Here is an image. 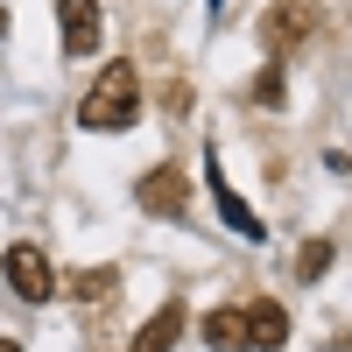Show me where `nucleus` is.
<instances>
[{"instance_id":"f257e3e1","label":"nucleus","mask_w":352,"mask_h":352,"mask_svg":"<svg viewBox=\"0 0 352 352\" xmlns=\"http://www.w3.org/2000/svg\"><path fill=\"white\" fill-rule=\"evenodd\" d=\"M78 120H85V134H120V127L141 120V78H134L127 56H113V64H106V78L85 92Z\"/></svg>"},{"instance_id":"f03ea898","label":"nucleus","mask_w":352,"mask_h":352,"mask_svg":"<svg viewBox=\"0 0 352 352\" xmlns=\"http://www.w3.org/2000/svg\"><path fill=\"white\" fill-rule=\"evenodd\" d=\"M8 282H14V296L21 303H50L56 296V275H50V261H43V247H8Z\"/></svg>"},{"instance_id":"7ed1b4c3","label":"nucleus","mask_w":352,"mask_h":352,"mask_svg":"<svg viewBox=\"0 0 352 352\" xmlns=\"http://www.w3.org/2000/svg\"><path fill=\"white\" fill-rule=\"evenodd\" d=\"M317 28V0H275L268 14H261V36H268L275 50H289V43H303Z\"/></svg>"},{"instance_id":"20e7f679","label":"nucleus","mask_w":352,"mask_h":352,"mask_svg":"<svg viewBox=\"0 0 352 352\" xmlns=\"http://www.w3.org/2000/svg\"><path fill=\"white\" fill-rule=\"evenodd\" d=\"M184 204H190V190H184V169H148L141 176V212H162V219H184Z\"/></svg>"},{"instance_id":"39448f33","label":"nucleus","mask_w":352,"mask_h":352,"mask_svg":"<svg viewBox=\"0 0 352 352\" xmlns=\"http://www.w3.org/2000/svg\"><path fill=\"white\" fill-rule=\"evenodd\" d=\"M56 21H64V50L71 56L99 50V0H56Z\"/></svg>"},{"instance_id":"423d86ee","label":"nucleus","mask_w":352,"mask_h":352,"mask_svg":"<svg viewBox=\"0 0 352 352\" xmlns=\"http://www.w3.org/2000/svg\"><path fill=\"white\" fill-rule=\"evenodd\" d=\"M289 345V310L282 303H247V352H282Z\"/></svg>"},{"instance_id":"0eeeda50","label":"nucleus","mask_w":352,"mask_h":352,"mask_svg":"<svg viewBox=\"0 0 352 352\" xmlns=\"http://www.w3.org/2000/svg\"><path fill=\"white\" fill-rule=\"evenodd\" d=\"M176 338H184V303H162L148 324L134 331V345H127V352H176Z\"/></svg>"},{"instance_id":"6e6552de","label":"nucleus","mask_w":352,"mask_h":352,"mask_svg":"<svg viewBox=\"0 0 352 352\" xmlns=\"http://www.w3.org/2000/svg\"><path fill=\"white\" fill-rule=\"evenodd\" d=\"M204 345H212V352H247V303L204 317Z\"/></svg>"},{"instance_id":"1a4fd4ad","label":"nucleus","mask_w":352,"mask_h":352,"mask_svg":"<svg viewBox=\"0 0 352 352\" xmlns=\"http://www.w3.org/2000/svg\"><path fill=\"white\" fill-rule=\"evenodd\" d=\"M212 197H219V219H226L232 232H240V240H261V219L247 212L240 197H232V184H226V176H219V162H212Z\"/></svg>"},{"instance_id":"9d476101","label":"nucleus","mask_w":352,"mask_h":352,"mask_svg":"<svg viewBox=\"0 0 352 352\" xmlns=\"http://www.w3.org/2000/svg\"><path fill=\"white\" fill-rule=\"evenodd\" d=\"M324 268H331V240H310V247H303V261H296V275H303V282H317Z\"/></svg>"},{"instance_id":"9b49d317","label":"nucleus","mask_w":352,"mask_h":352,"mask_svg":"<svg viewBox=\"0 0 352 352\" xmlns=\"http://www.w3.org/2000/svg\"><path fill=\"white\" fill-rule=\"evenodd\" d=\"M78 296H113V275H78Z\"/></svg>"},{"instance_id":"f8f14e48","label":"nucleus","mask_w":352,"mask_h":352,"mask_svg":"<svg viewBox=\"0 0 352 352\" xmlns=\"http://www.w3.org/2000/svg\"><path fill=\"white\" fill-rule=\"evenodd\" d=\"M0 352H21V345H14V338H0Z\"/></svg>"}]
</instances>
